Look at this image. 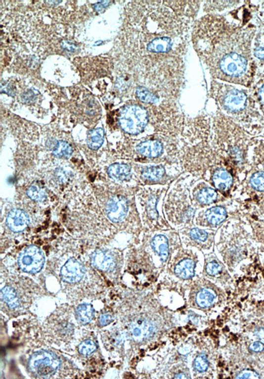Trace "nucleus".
<instances>
[{"instance_id":"393cba45","label":"nucleus","mask_w":264,"mask_h":379,"mask_svg":"<svg viewBox=\"0 0 264 379\" xmlns=\"http://www.w3.org/2000/svg\"><path fill=\"white\" fill-rule=\"evenodd\" d=\"M27 193L31 200L37 202H43L46 198V194L44 190L37 186H32L29 188Z\"/></svg>"},{"instance_id":"c85d7f7f","label":"nucleus","mask_w":264,"mask_h":379,"mask_svg":"<svg viewBox=\"0 0 264 379\" xmlns=\"http://www.w3.org/2000/svg\"><path fill=\"white\" fill-rule=\"evenodd\" d=\"M190 234L191 237L200 241H205L208 238V234L205 231L201 230L200 229H193L190 231Z\"/></svg>"},{"instance_id":"2eb2a0df","label":"nucleus","mask_w":264,"mask_h":379,"mask_svg":"<svg viewBox=\"0 0 264 379\" xmlns=\"http://www.w3.org/2000/svg\"><path fill=\"white\" fill-rule=\"evenodd\" d=\"M195 263L192 259H184L179 262L175 268V273L183 280H188L194 276Z\"/></svg>"},{"instance_id":"a211bd4d","label":"nucleus","mask_w":264,"mask_h":379,"mask_svg":"<svg viewBox=\"0 0 264 379\" xmlns=\"http://www.w3.org/2000/svg\"><path fill=\"white\" fill-rule=\"evenodd\" d=\"M216 298V293L212 289H203L199 291L196 295V303L199 307L208 308L214 303Z\"/></svg>"},{"instance_id":"4468645a","label":"nucleus","mask_w":264,"mask_h":379,"mask_svg":"<svg viewBox=\"0 0 264 379\" xmlns=\"http://www.w3.org/2000/svg\"><path fill=\"white\" fill-rule=\"evenodd\" d=\"M172 46L173 42L171 38L161 37L151 41L147 45V49L150 52L164 53L169 52Z\"/></svg>"},{"instance_id":"20e7f679","label":"nucleus","mask_w":264,"mask_h":379,"mask_svg":"<svg viewBox=\"0 0 264 379\" xmlns=\"http://www.w3.org/2000/svg\"><path fill=\"white\" fill-rule=\"evenodd\" d=\"M128 203L124 197L117 196L110 198L106 206V214L112 222H122L127 216Z\"/></svg>"},{"instance_id":"0eeeda50","label":"nucleus","mask_w":264,"mask_h":379,"mask_svg":"<svg viewBox=\"0 0 264 379\" xmlns=\"http://www.w3.org/2000/svg\"><path fill=\"white\" fill-rule=\"evenodd\" d=\"M130 332L135 340L142 341L152 336L155 332V327L147 320L139 319L131 324Z\"/></svg>"},{"instance_id":"9d476101","label":"nucleus","mask_w":264,"mask_h":379,"mask_svg":"<svg viewBox=\"0 0 264 379\" xmlns=\"http://www.w3.org/2000/svg\"><path fill=\"white\" fill-rule=\"evenodd\" d=\"M137 151L147 157H157L163 152V145L157 140H148L141 142L137 145Z\"/></svg>"},{"instance_id":"dca6fc26","label":"nucleus","mask_w":264,"mask_h":379,"mask_svg":"<svg viewBox=\"0 0 264 379\" xmlns=\"http://www.w3.org/2000/svg\"><path fill=\"white\" fill-rule=\"evenodd\" d=\"M104 132L102 128H98L90 130L88 132V147L92 150L99 149L104 143Z\"/></svg>"},{"instance_id":"ddd939ff","label":"nucleus","mask_w":264,"mask_h":379,"mask_svg":"<svg viewBox=\"0 0 264 379\" xmlns=\"http://www.w3.org/2000/svg\"><path fill=\"white\" fill-rule=\"evenodd\" d=\"M215 187L220 191L227 190L232 183L231 175L226 170L220 169L217 170L213 176Z\"/></svg>"},{"instance_id":"72a5a7b5","label":"nucleus","mask_w":264,"mask_h":379,"mask_svg":"<svg viewBox=\"0 0 264 379\" xmlns=\"http://www.w3.org/2000/svg\"><path fill=\"white\" fill-rule=\"evenodd\" d=\"M111 3V1H100V2H98L97 3H96L95 5H94L93 7L94 9H95L96 11H97V12H102V11H104V9L106 8L109 5V3Z\"/></svg>"},{"instance_id":"6ab92c4d","label":"nucleus","mask_w":264,"mask_h":379,"mask_svg":"<svg viewBox=\"0 0 264 379\" xmlns=\"http://www.w3.org/2000/svg\"><path fill=\"white\" fill-rule=\"evenodd\" d=\"M94 309L89 304H84L77 308L76 315L79 323L87 325L92 321L94 317Z\"/></svg>"},{"instance_id":"4c0bfd02","label":"nucleus","mask_w":264,"mask_h":379,"mask_svg":"<svg viewBox=\"0 0 264 379\" xmlns=\"http://www.w3.org/2000/svg\"><path fill=\"white\" fill-rule=\"evenodd\" d=\"M188 378V377L186 376V375L184 374V373H178V374H177L175 375V377H174V379H187Z\"/></svg>"},{"instance_id":"412c9836","label":"nucleus","mask_w":264,"mask_h":379,"mask_svg":"<svg viewBox=\"0 0 264 379\" xmlns=\"http://www.w3.org/2000/svg\"><path fill=\"white\" fill-rule=\"evenodd\" d=\"M165 170L162 166H155L147 168L142 172V178L146 181H157L161 180L165 175Z\"/></svg>"},{"instance_id":"bb28decb","label":"nucleus","mask_w":264,"mask_h":379,"mask_svg":"<svg viewBox=\"0 0 264 379\" xmlns=\"http://www.w3.org/2000/svg\"><path fill=\"white\" fill-rule=\"evenodd\" d=\"M96 349L95 343L93 341L90 340V339L83 341L79 346V351L81 354L85 355V356H88V355L92 354L96 350Z\"/></svg>"},{"instance_id":"6e6552de","label":"nucleus","mask_w":264,"mask_h":379,"mask_svg":"<svg viewBox=\"0 0 264 379\" xmlns=\"http://www.w3.org/2000/svg\"><path fill=\"white\" fill-rule=\"evenodd\" d=\"M30 224V219L24 211L15 209L11 210L7 218V225L12 232L20 233Z\"/></svg>"},{"instance_id":"f704fd0d","label":"nucleus","mask_w":264,"mask_h":379,"mask_svg":"<svg viewBox=\"0 0 264 379\" xmlns=\"http://www.w3.org/2000/svg\"><path fill=\"white\" fill-rule=\"evenodd\" d=\"M255 335L261 342L264 343V328H260L256 331Z\"/></svg>"},{"instance_id":"c9c22d12","label":"nucleus","mask_w":264,"mask_h":379,"mask_svg":"<svg viewBox=\"0 0 264 379\" xmlns=\"http://www.w3.org/2000/svg\"><path fill=\"white\" fill-rule=\"evenodd\" d=\"M256 56L260 59H264V48H258L255 52Z\"/></svg>"},{"instance_id":"7c9ffc66","label":"nucleus","mask_w":264,"mask_h":379,"mask_svg":"<svg viewBox=\"0 0 264 379\" xmlns=\"http://www.w3.org/2000/svg\"><path fill=\"white\" fill-rule=\"evenodd\" d=\"M114 317L111 313H106L102 314L99 317L100 325L102 327H105L111 323L113 321Z\"/></svg>"},{"instance_id":"2f4dec72","label":"nucleus","mask_w":264,"mask_h":379,"mask_svg":"<svg viewBox=\"0 0 264 379\" xmlns=\"http://www.w3.org/2000/svg\"><path fill=\"white\" fill-rule=\"evenodd\" d=\"M260 377L258 376L257 373L254 372L253 371L250 370H244L240 372L239 374L237 375L236 379H259Z\"/></svg>"},{"instance_id":"f257e3e1","label":"nucleus","mask_w":264,"mask_h":379,"mask_svg":"<svg viewBox=\"0 0 264 379\" xmlns=\"http://www.w3.org/2000/svg\"><path fill=\"white\" fill-rule=\"evenodd\" d=\"M118 121L120 127L126 133L137 135L146 127L148 123V114L142 106L132 104L122 108Z\"/></svg>"},{"instance_id":"e433bc0d","label":"nucleus","mask_w":264,"mask_h":379,"mask_svg":"<svg viewBox=\"0 0 264 379\" xmlns=\"http://www.w3.org/2000/svg\"><path fill=\"white\" fill-rule=\"evenodd\" d=\"M259 94L260 100H261L262 104H264V86L262 87V88L260 89Z\"/></svg>"},{"instance_id":"1a4fd4ad","label":"nucleus","mask_w":264,"mask_h":379,"mask_svg":"<svg viewBox=\"0 0 264 379\" xmlns=\"http://www.w3.org/2000/svg\"><path fill=\"white\" fill-rule=\"evenodd\" d=\"M91 262L94 267L103 271L111 270L115 265L112 254L102 250H96L92 254Z\"/></svg>"},{"instance_id":"39448f33","label":"nucleus","mask_w":264,"mask_h":379,"mask_svg":"<svg viewBox=\"0 0 264 379\" xmlns=\"http://www.w3.org/2000/svg\"><path fill=\"white\" fill-rule=\"evenodd\" d=\"M85 272L86 270L83 264L74 258H71L63 266L61 276L67 283H78L84 278Z\"/></svg>"},{"instance_id":"5701e85b","label":"nucleus","mask_w":264,"mask_h":379,"mask_svg":"<svg viewBox=\"0 0 264 379\" xmlns=\"http://www.w3.org/2000/svg\"><path fill=\"white\" fill-rule=\"evenodd\" d=\"M218 197L216 191L210 188L201 190L198 194V200L201 204H209L214 202Z\"/></svg>"},{"instance_id":"f8f14e48","label":"nucleus","mask_w":264,"mask_h":379,"mask_svg":"<svg viewBox=\"0 0 264 379\" xmlns=\"http://www.w3.org/2000/svg\"><path fill=\"white\" fill-rule=\"evenodd\" d=\"M151 245L154 251L161 257L163 262L167 261L169 255L168 239L163 235H159L153 238Z\"/></svg>"},{"instance_id":"f3484780","label":"nucleus","mask_w":264,"mask_h":379,"mask_svg":"<svg viewBox=\"0 0 264 379\" xmlns=\"http://www.w3.org/2000/svg\"><path fill=\"white\" fill-rule=\"evenodd\" d=\"M208 222L213 226H218L225 220L226 212L222 207H214L206 212Z\"/></svg>"},{"instance_id":"9b49d317","label":"nucleus","mask_w":264,"mask_h":379,"mask_svg":"<svg viewBox=\"0 0 264 379\" xmlns=\"http://www.w3.org/2000/svg\"><path fill=\"white\" fill-rule=\"evenodd\" d=\"M107 173L111 179L120 181H128L131 177V169L126 164H113L108 167Z\"/></svg>"},{"instance_id":"a878e982","label":"nucleus","mask_w":264,"mask_h":379,"mask_svg":"<svg viewBox=\"0 0 264 379\" xmlns=\"http://www.w3.org/2000/svg\"><path fill=\"white\" fill-rule=\"evenodd\" d=\"M250 184L254 189L264 191V172H258L254 174L250 179Z\"/></svg>"},{"instance_id":"aec40b11","label":"nucleus","mask_w":264,"mask_h":379,"mask_svg":"<svg viewBox=\"0 0 264 379\" xmlns=\"http://www.w3.org/2000/svg\"><path fill=\"white\" fill-rule=\"evenodd\" d=\"M1 299L11 309H15L19 306V299L16 291L10 286H5L1 291Z\"/></svg>"},{"instance_id":"cd10ccee","label":"nucleus","mask_w":264,"mask_h":379,"mask_svg":"<svg viewBox=\"0 0 264 379\" xmlns=\"http://www.w3.org/2000/svg\"><path fill=\"white\" fill-rule=\"evenodd\" d=\"M209 366L208 359L205 354L199 355L194 361V367L199 372H205Z\"/></svg>"},{"instance_id":"c756f323","label":"nucleus","mask_w":264,"mask_h":379,"mask_svg":"<svg viewBox=\"0 0 264 379\" xmlns=\"http://www.w3.org/2000/svg\"><path fill=\"white\" fill-rule=\"evenodd\" d=\"M222 267L216 262H210L206 266L207 273L210 276H216L221 272Z\"/></svg>"},{"instance_id":"4be33fe9","label":"nucleus","mask_w":264,"mask_h":379,"mask_svg":"<svg viewBox=\"0 0 264 379\" xmlns=\"http://www.w3.org/2000/svg\"><path fill=\"white\" fill-rule=\"evenodd\" d=\"M52 153L57 157L61 158V159H68L72 155L73 149L68 142L59 141L54 146Z\"/></svg>"},{"instance_id":"b1692460","label":"nucleus","mask_w":264,"mask_h":379,"mask_svg":"<svg viewBox=\"0 0 264 379\" xmlns=\"http://www.w3.org/2000/svg\"><path fill=\"white\" fill-rule=\"evenodd\" d=\"M137 97L145 103L154 104L158 101V97L146 88L139 87L136 90Z\"/></svg>"},{"instance_id":"f03ea898","label":"nucleus","mask_w":264,"mask_h":379,"mask_svg":"<svg viewBox=\"0 0 264 379\" xmlns=\"http://www.w3.org/2000/svg\"><path fill=\"white\" fill-rule=\"evenodd\" d=\"M60 365L58 357L54 353L47 351L33 353L29 363L31 372L42 378H50L57 372Z\"/></svg>"},{"instance_id":"7ed1b4c3","label":"nucleus","mask_w":264,"mask_h":379,"mask_svg":"<svg viewBox=\"0 0 264 379\" xmlns=\"http://www.w3.org/2000/svg\"><path fill=\"white\" fill-rule=\"evenodd\" d=\"M45 262L44 254L38 246H29L24 248L19 255V267L23 272L36 274L43 269Z\"/></svg>"},{"instance_id":"423d86ee","label":"nucleus","mask_w":264,"mask_h":379,"mask_svg":"<svg viewBox=\"0 0 264 379\" xmlns=\"http://www.w3.org/2000/svg\"><path fill=\"white\" fill-rule=\"evenodd\" d=\"M246 98V95L243 92L232 89L226 92L222 102L225 109L230 112H236L245 107Z\"/></svg>"},{"instance_id":"473e14b6","label":"nucleus","mask_w":264,"mask_h":379,"mask_svg":"<svg viewBox=\"0 0 264 379\" xmlns=\"http://www.w3.org/2000/svg\"><path fill=\"white\" fill-rule=\"evenodd\" d=\"M249 349L254 352H262L264 350V344L261 341H256L250 345Z\"/></svg>"}]
</instances>
